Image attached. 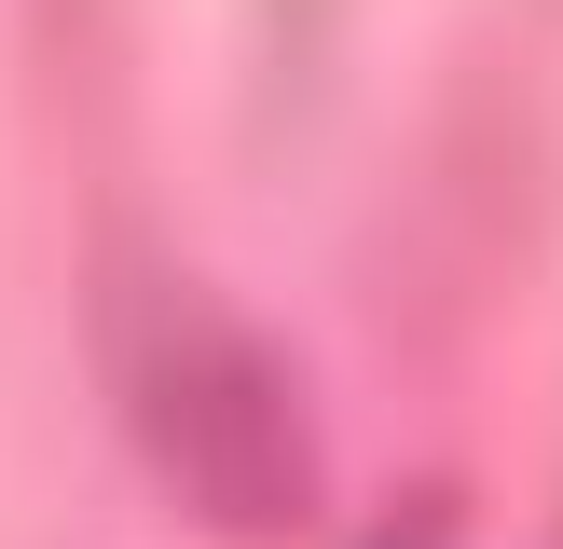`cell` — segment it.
<instances>
[{
	"mask_svg": "<svg viewBox=\"0 0 563 549\" xmlns=\"http://www.w3.org/2000/svg\"><path fill=\"white\" fill-rule=\"evenodd\" d=\"M137 453L207 536L234 549H289L317 522V412L275 371V344H247L234 316H179L165 344H137Z\"/></svg>",
	"mask_w": 563,
	"mask_h": 549,
	"instance_id": "1",
	"label": "cell"
}]
</instances>
